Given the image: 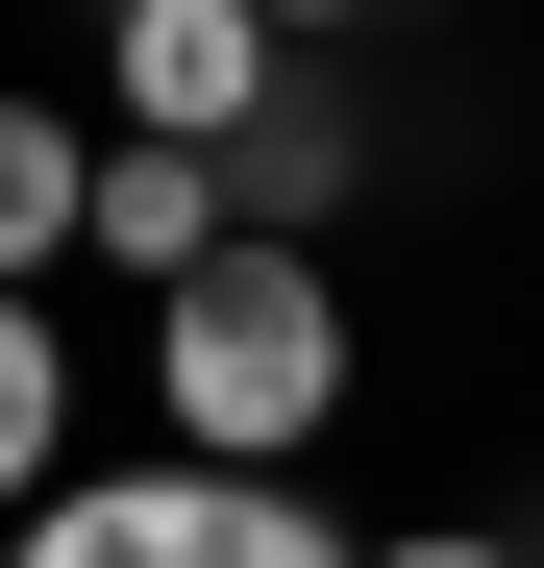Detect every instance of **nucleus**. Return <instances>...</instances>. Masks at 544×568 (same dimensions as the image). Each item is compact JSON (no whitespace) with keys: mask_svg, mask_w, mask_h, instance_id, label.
I'll list each match as a JSON object with an SVG mask.
<instances>
[{"mask_svg":"<svg viewBox=\"0 0 544 568\" xmlns=\"http://www.w3.org/2000/svg\"><path fill=\"white\" fill-rule=\"evenodd\" d=\"M223 199H248V247H322V199H346V100H322V74L223 149Z\"/></svg>","mask_w":544,"mask_h":568,"instance_id":"obj_6","label":"nucleus"},{"mask_svg":"<svg viewBox=\"0 0 544 568\" xmlns=\"http://www.w3.org/2000/svg\"><path fill=\"white\" fill-rule=\"evenodd\" d=\"M0 568H372L298 469H74Z\"/></svg>","mask_w":544,"mask_h":568,"instance_id":"obj_2","label":"nucleus"},{"mask_svg":"<svg viewBox=\"0 0 544 568\" xmlns=\"http://www.w3.org/2000/svg\"><path fill=\"white\" fill-rule=\"evenodd\" d=\"M372 568H544V544H495V519H396Z\"/></svg>","mask_w":544,"mask_h":568,"instance_id":"obj_8","label":"nucleus"},{"mask_svg":"<svg viewBox=\"0 0 544 568\" xmlns=\"http://www.w3.org/2000/svg\"><path fill=\"white\" fill-rule=\"evenodd\" d=\"M248 26H372V0H248Z\"/></svg>","mask_w":544,"mask_h":568,"instance_id":"obj_9","label":"nucleus"},{"mask_svg":"<svg viewBox=\"0 0 544 568\" xmlns=\"http://www.w3.org/2000/svg\"><path fill=\"white\" fill-rule=\"evenodd\" d=\"M74 199H100V149H74V100H0V297L74 247Z\"/></svg>","mask_w":544,"mask_h":568,"instance_id":"obj_7","label":"nucleus"},{"mask_svg":"<svg viewBox=\"0 0 544 568\" xmlns=\"http://www.w3.org/2000/svg\"><path fill=\"white\" fill-rule=\"evenodd\" d=\"M149 396L199 469H298L346 420V272L322 247H223V272H173L149 297Z\"/></svg>","mask_w":544,"mask_h":568,"instance_id":"obj_1","label":"nucleus"},{"mask_svg":"<svg viewBox=\"0 0 544 568\" xmlns=\"http://www.w3.org/2000/svg\"><path fill=\"white\" fill-rule=\"evenodd\" d=\"M74 247L173 297V272H223V247H248V199H223V149H124V124H100V199H74Z\"/></svg>","mask_w":544,"mask_h":568,"instance_id":"obj_4","label":"nucleus"},{"mask_svg":"<svg viewBox=\"0 0 544 568\" xmlns=\"http://www.w3.org/2000/svg\"><path fill=\"white\" fill-rule=\"evenodd\" d=\"M50 495H74V346H50V297H0V544Z\"/></svg>","mask_w":544,"mask_h":568,"instance_id":"obj_5","label":"nucleus"},{"mask_svg":"<svg viewBox=\"0 0 544 568\" xmlns=\"http://www.w3.org/2000/svg\"><path fill=\"white\" fill-rule=\"evenodd\" d=\"M100 74H124V149H248L298 100V26H248V0H124Z\"/></svg>","mask_w":544,"mask_h":568,"instance_id":"obj_3","label":"nucleus"}]
</instances>
